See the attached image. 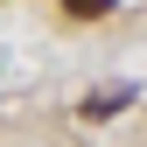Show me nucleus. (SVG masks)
I'll return each mask as SVG.
<instances>
[{
  "label": "nucleus",
  "instance_id": "1",
  "mask_svg": "<svg viewBox=\"0 0 147 147\" xmlns=\"http://www.w3.org/2000/svg\"><path fill=\"white\" fill-rule=\"evenodd\" d=\"M63 14H70V21H105L112 0H63Z\"/></svg>",
  "mask_w": 147,
  "mask_h": 147
},
{
  "label": "nucleus",
  "instance_id": "2",
  "mask_svg": "<svg viewBox=\"0 0 147 147\" xmlns=\"http://www.w3.org/2000/svg\"><path fill=\"white\" fill-rule=\"evenodd\" d=\"M112 105H126V91H98V98H84V112H91V119H105Z\"/></svg>",
  "mask_w": 147,
  "mask_h": 147
}]
</instances>
